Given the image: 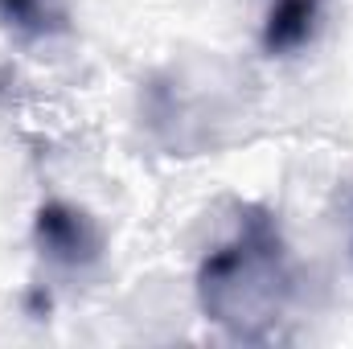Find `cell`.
I'll return each mask as SVG.
<instances>
[{
  "mask_svg": "<svg viewBox=\"0 0 353 349\" xmlns=\"http://www.w3.org/2000/svg\"><path fill=\"white\" fill-rule=\"evenodd\" d=\"M296 263L267 206H243L239 226L197 263L193 296L210 325L234 341L263 346L296 304Z\"/></svg>",
  "mask_w": 353,
  "mask_h": 349,
  "instance_id": "6da1fadb",
  "label": "cell"
},
{
  "mask_svg": "<svg viewBox=\"0 0 353 349\" xmlns=\"http://www.w3.org/2000/svg\"><path fill=\"white\" fill-rule=\"evenodd\" d=\"M33 247L46 267L62 275H87L103 259V230L87 210L70 201H41L33 214Z\"/></svg>",
  "mask_w": 353,
  "mask_h": 349,
  "instance_id": "7a4b0ae2",
  "label": "cell"
},
{
  "mask_svg": "<svg viewBox=\"0 0 353 349\" xmlns=\"http://www.w3.org/2000/svg\"><path fill=\"white\" fill-rule=\"evenodd\" d=\"M321 12H325V0H271L259 25L263 54L267 58L300 54L321 29Z\"/></svg>",
  "mask_w": 353,
  "mask_h": 349,
  "instance_id": "3957f363",
  "label": "cell"
},
{
  "mask_svg": "<svg viewBox=\"0 0 353 349\" xmlns=\"http://www.w3.org/2000/svg\"><path fill=\"white\" fill-rule=\"evenodd\" d=\"M0 25L21 41H46L66 29V0H0Z\"/></svg>",
  "mask_w": 353,
  "mask_h": 349,
  "instance_id": "277c9868",
  "label": "cell"
}]
</instances>
